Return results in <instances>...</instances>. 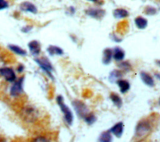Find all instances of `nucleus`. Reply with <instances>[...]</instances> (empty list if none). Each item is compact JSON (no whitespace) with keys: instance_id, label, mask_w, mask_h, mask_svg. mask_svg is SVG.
I'll list each match as a JSON object with an SVG mask.
<instances>
[{"instance_id":"10","label":"nucleus","mask_w":160,"mask_h":142,"mask_svg":"<svg viewBox=\"0 0 160 142\" xmlns=\"http://www.w3.org/2000/svg\"><path fill=\"white\" fill-rule=\"evenodd\" d=\"M20 9L22 11L29 12L33 14H36L38 11L36 7L32 3L28 1H25L22 3L20 4Z\"/></svg>"},{"instance_id":"28","label":"nucleus","mask_w":160,"mask_h":142,"mask_svg":"<svg viewBox=\"0 0 160 142\" xmlns=\"http://www.w3.org/2000/svg\"><path fill=\"white\" fill-rule=\"evenodd\" d=\"M4 60L0 56V69L3 68L4 66Z\"/></svg>"},{"instance_id":"25","label":"nucleus","mask_w":160,"mask_h":142,"mask_svg":"<svg viewBox=\"0 0 160 142\" xmlns=\"http://www.w3.org/2000/svg\"><path fill=\"white\" fill-rule=\"evenodd\" d=\"M32 142H49L46 138L44 136H38L34 138Z\"/></svg>"},{"instance_id":"8","label":"nucleus","mask_w":160,"mask_h":142,"mask_svg":"<svg viewBox=\"0 0 160 142\" xmlns=\"http://www.w3.org/2000/svg\"><path fill=\"white\" fill-rule=\"evenodd\" d=\"M109 131L117 138H121L124 132V124L122 121H119L114 124L110 129Z\"/></svg>"},{"instance_id":"9","label":"nucleus","mask_w":160,"mask_h":142,"mask_svg":"<svg viewBox=\"0 0 160 142\" xmlns=\"http://www.w3.org/2000/svg\"><path fill=\"white\" fill-rule=\"evenodd\" d=\"M140 77L142 81L147 86L149 87H153L154 86V81L152 77L148 73L145 71H141L140 73Z\"/></svg>"},{"instance_id":"1","label":"nucleus","mask_w":160,"mask_h":142,"mask_svg":"<svg viewBox=\"0 0 160 142\" xmlns=\"http://www.w3.org/2000/svg\"><path fill=\"white\" fill-rule=\"evenodd\" d=\"M152 126L151 122L143 119L140 120L136 124L134 130V138L138 140H142L146 138L152 131Z\"/></svg>"},{"instance_id":"13","label":"nucleus","mask_w":160,"mask_h":142,"mask_svg":"<svg viewBox=\"0 0 160 142\" xmlns=\"http://www.w3.org/2000/svg\"><path fill=\"white\" fill-rule=\"evenodd\" d=\"M116 83H117L118 86H119L120 92L122 94L126 93L130 89V84H129V81H128L126 79H120L116 81Z\"/></svg>"},{"instance_id":"23","label":"nucleus","mask_w":160,"mask_h":142,"mask_svg":"<svg viewBox=\"0 0 160 142\" xmlns=\"http://www.w3.org/2000/svg\"><path fill=\"white\" fill-rule=\"evenodd\" d=\"M119 66L121 69H122L123 71H129L131 68V64L128 62H126V61L121 62L119 64Z\"/></svg>"},{"instance_id":"22","label":"nucleus","mask_w":160,"mask_h":142,"mask_svg":"<svg viewBox=\"0 0 160 142\" xmlns=\"http://www.w3.org/2000/svg\"><path fill=\"white\" fill-rule=\"evenodd\" d=\"M84 121L89 125H91V124H94L96 120H97V118H96V116H95V114L92 113V112H89V113H88L86 114V116L84 118Z\"/></svg>"},{"instance_id":"33","label":"nucleus","mask_w":160,"mask_h":142,"mask_svg":"<svg viewBox=\"0 0 160 142\" xmlns=\"http://www.w3.org/2000/svg\"><path fill=\"white\" fill-rule=\"evenodd\" d=\"M88 1H92V2H96L98 0H88Z\"/></svg>"},{"instance_id":"15","label":"nucleus","mask_w":160,"mask_h":142,"mask_svg":"<svg viewBox=\"0 0 160 142\" xmlns=\"http://www.w3.org/2000/svg\"><path fill=\"white\" fill-rule=\"evenodd\" d=\"M113 54H112V58L114 59H115L117 61H122L125 56V53L124 50L119 47H116L113 50Z\"/></svg>"},{"instance_id":"2","label":"nucleus","mask_w":160,"mask_h":142,"mask_svg":"<svg viewBox=\"0 0 160 142\" xmlns=\"http://www.w3.org/2000/svg\"><path fill=\"white\" fill-rule=\"evenodd\" d=\"M56 101L61 109L62 113L63 114L64 118L66 122L69 126L72 125L74 120L73 113L71 109L69 108V106L64 103L63 97L61 95H58L56 97Z\"/></svg>"},{"instance_id":"20","label":"nucleus","mask_w":160,"mask_h":142,"mask_svg":"<svg viewBox=\"0 0 160 142\" xmlns=\"http://www.w3.org/2000/svg\"><path fill=\"white\" fill-rule=\"evenodd\" d=\"M48 52L50 55H62L63 54V50L56 46H49L47 49Z\"/></svg>"},{"instance_id":"6","label":"nucleus","mask_w":160,"mask_h":142,"mask_svg":"<svg viewBox=\"0 0 160 142\" xmlns=\"http://www.w3.org/2000/svg\"><path fill=\"white\" fill-rule=\"evenodd\" d=\"M24 78L21 77L17 81H15L10 89V94L12 96H19L22 91V84Z\"/></svg>"},{"instance_id":"27","label":"nucleus","mask_w":160,"mask_h":142,"mask_svg":"<svg viewBox=\"0 0 160 142\" xmlns=\"http://www.w3.org/2000/svg\"><path fill=\"white\" fill-rule=\"evenodd\" d=\"M32 28V26H26L24 28H22V31L24 32V33H28L29 32Z\"/></svg>"},{"instance_id":"31","label":"nucleus","mask_w":160,"mask_h":142,"mask_svg":"<svg viewBox=\"0 0 160 142\" xmlns=\"http://www.w3.org/2000/svg\"><path fill=\"white\" fill-rule=\"evenodd\" d=\"M156 62H157V64H158V65L160 66V60H158Z\"/></svg>"},{"instance_id":"5","label":"nucleus","mask_w":160,"mask_h":142,"mask_svg":"<svg viewBox=\"0 0 160 142\" xmlns=\"http://www.w3.org/2000/svg\"><path fill=\"white\" fill-rule=\"evenodd\" d=\"M0 74L7 81L12 83L16 81V76L14 70L9 67H3L0 69Z\"/></svg>"},{"instance_id":"30","label":"nucleus","mask_w":160,"mask_h":142,"mask_svg":"<svg viewBox=\"0 0 160 142\" xmlns=\"http://www.w3.org/2000/svg\"><path fill=\"white\" fill-rule=\"evenodd\" d=\"M0 142H6L5 140L1 138H0Z\"/></svg>"},{"instance_id":"11","label":"nucleus","mask_w":160,"mask_h":142,"mask_svg":"<svg viewBox=\"0 0 160 142\" xmlns=\"http://www.w3.org/2000/svg\"><path fill=\"white\" fill-rule=\"evenodd\" d=\"M28 47L30 52L33 55H38L41 52V45L37 41L33 40L29 42Z\"/></svg>"},{"instance_id":"32","label":"nucleus","mask_w":160,"mask_h":142,"mask_svg":"<svg viewBox=\"0 0 160 142\" xmlns=\"http://www.w3.org/2000/svg\"><path fill=\"white\" fill-rule=\"evenodd\" d=\"M156 76H157V78H158L160 79V75L159 74H156Z\"/></svg>"},{"instance_id":"29","label":"nucleus","mask_w":160,"mask_h":142,"mask_svg":"<svg viewBox=\"0 0 160 142\" xmlns=\"http://www.w3.org/2000/svg\"><path fill=\"white\" fill-rule=\"evenodd\" d=\"M23 69H24V67H23L22 65H20V66L18 67V70L19 72H21V71H23Z\"/></svg>"},{"instance_id":"16","label":"nucleus","mask_w":160,"mask_h":142,"mask_svg":"<svg viewBox=\"0 0 160 142\" xmlns=\"http://www.w3.org/2000/svg\"><path fill=\"white\" fill-rule=\"evenodd\" d=\"M99 142H112V134L108 131L102 132L98 138Z\"/></svg>"},{"instance_id":"12","label":"nucleus","mask_w":160,"mask_h":142,"mask_svg":"<svg viewBox=\"0 0 160 142\" xmlns=\"http://www.w3.org/2000/svg\"><path fill=\"white\" fill-rule=\"evenodd\" d=\"M113 51L112 49L110 48H106L104 49L102 52V62L104 64H109L112 58Z\"/></svg>"},{"instance_id":"18","label":"nucleus","mask_w":160,"mask_h":142,"mask_svg":"<svg viewBox=\"0 0 160 142\" xmlns=\"http://www.w3.org/2000/svg\"><path fill=\"white\" fill-rule=\"evenodd\" d=\"M134 23L136 27L139 29H144L148 26V21L142 16H138L135 18Z\"/></svg>"},{"instance_id":"24","label":"nucleus","mask_w":160,"mask_h":142,"mask_svg":"<svg viewBox=\"0 0 160 142\" xmlns=\"http://www.w3.org/2000/svg\"><path fill=\"white\" fill-rule=\"evenodd\" d=\"M156 8L152 7V6H147L144 9V13L147 15H154L156 13Z\"/></svg>"},{"instance_id":"3","label":"nucleus","mask_w":160,"mask_h":142,"mask_svg":"<svg viewBox=\"0 0 160 142\" xmlns=\"http://www.w3.org/2000/svg\"><path fill=\"white\" fill-rule=\"evenodd\" d=\"M72 106H73L78 116L81 119H84L86 114L89 113L88 106L80 100L75 99L72 101Z\"/></svg>"},{"instance_id":"7","label":"nucleus","mask_w":160,"mask_h":142,"mask_svg":"<svg viewBox=\"0 0 160 142\" xmlns=\"http://www.w3.org/2000/svg\"><path fill=\"white\" fill-rule=\"evenodd\" d=\"M85 13L88 16H89L90 17L96 19H100L102 18L106 13L104 9L99 8H89L86 10Z\"/></svg>"},{"instance_id":"17","label":"nucleus","mask_w":160,"mask_h":142,"mask_svg":"<svg viewBox=\"0 0 160 142\" xmlns=\"http://www.w3.org/2000/svg\"><path fill=\"white\" fill-rule=\"evenodd\" d=\"M113 16L116 19H122L129 16V12L123 8H118L114 10Z\"/></svg>"},{"instance_id":"34","label":"nucleus","mask_w":160,"mask_h":142,"mask_svg":"<svg viewBox=\"0 0 160 142\" xmlns=\"http://www.w3.org/2000/svg\"><path fill=\"white\" fill-rule=\"evenodd\" d=\"M159 105H160V98H159Z\"/></svg>"},{"instance_id":"21","label":"nucleus","mask_w":160,"mask_h":142,"mask_svg":"<svg viewBox=\"0 0 160 142\" xmlns=\"http://www.w3.org/2000/svg\"><path fill=\"white\" fill-rule=\"evenodd\" d=\"M9 48L14 53L18 54V55H21V56H24L26 54V51L23 49L22 48H21V47L17 46V45H14V44H10L9 45Z\"/></svg>"},{"instance_id":"4","label":"nucleus","mask_w":160,"mask_h":142,"mask_svg":"<svg viewBox=\"0 0 160 142\" xmlns=\"http://www.w3.org/2000/svg\"><path fill=\"white\" fill-rule=\"evenodd\" d=\"M36 62L38 64V65L51 78H53V76L51 74V71L53 69L51 63L49 61V59L46 58H36L35 59Z\"/></svg>"},{"instance_id":"14","label":"nucleus","mask_w":160,"mask_h":142,"mask_svg":"<svg viewBox=\"0 0 160 142\" xmlns=\"http://www.w3.org/2000/svg\"><path fill=\"white\" fill-rule=\"evenodd\" d=\"M109 98L112 103L118 108H121L122 106V99L121 96L116 93L112 92L110 94Z\"/></svg>"},{"instance_id":"26","label":"nucleus","mask_w":160,"mask_h":142,"mask_svg":"<svg viewBox=\"0 0 160 142\" xmlns=\"http://www.w3.org/2000/svg\"><path fill=\"white\" fill-rule=\"evenodd\" d=\"M8 6V3L4 0H0V10L7 8Z\"/></svg>"},{"instance_id":"19","label":"nucleus","mask_w":160,"mask_h":142,"mask_svg":"<svg viewBox=\"0 0 160 142\" xmlns=\"http://www.w3.org/2000/svg\"><path fill=\"white\" fill-rule=\"evenodd\" d=\"M122 76V73L120 71L114 69L112 71H111L109 76V80L111 83L116 82L119 79H121Z\"/></svg>"}]
</instances>
